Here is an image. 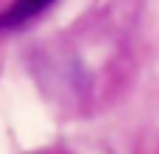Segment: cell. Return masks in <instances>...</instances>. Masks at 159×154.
Returning a JSON list of instances; mask_svg holds the SVG:
<instances>
[{
	"label": "cell",
	"mask_w": 159,
	"mask_h": 154,
	"mask_svg": "<svg viewBox=\"0 0 159 154\" xmlns=\"http://www.w3.org/2000/svg\"><path fill=\"white\" fill-rule=\"evenodd\" d=\"M53 0H14L3 14H0V31H11L28 20H34L36 14H42Z\"/></svg>",
	"instance_id": "6da1fadb"
}]
</instances>
